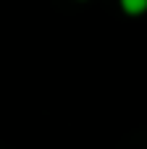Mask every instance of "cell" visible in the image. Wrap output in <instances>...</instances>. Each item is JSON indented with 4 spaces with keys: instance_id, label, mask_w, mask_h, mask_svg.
Here are the masks:
<instances>
[{
    "instance_id": "6da1fadb",
    "label": "cell",
    "mask_w": 147,
    "mask_h": 149,
    "mask_svg": "<svg viewBox=\"0 0 147 149\" xmlns=\"http://www.w3.org/2000/svg\"><path fill=\"white\" fill-rule=\"evenodd\" d=\"M121 8L126 13H142V10H147V0H124Z\"/></svg>"
}]
</instances>
